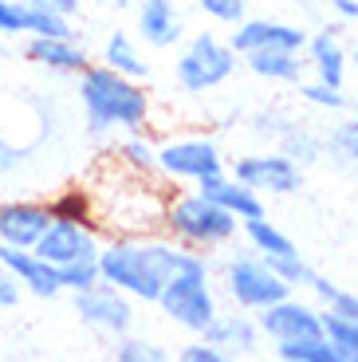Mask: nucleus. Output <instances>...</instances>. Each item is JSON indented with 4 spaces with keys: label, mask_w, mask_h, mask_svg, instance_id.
Instances as JSON below:
<instances>
[{
    "label": "nucleus",
    "mask_w": 358,
    "mask_h": 362,
    "mask_svg": "<svg viewBox=\"0 0 358 362\" xmlns=\"http://www.w3.org/2000/svg\"><path fill=\"white\" fill-rule=\"evenodd\" d=\"M115 8H134V0H115Z\"/></svg>",
    "instance_id": "42"
},
{
    "label": "nucleus",
    "mask_w": 358,
    "mask_h": 362,
    "mask_svg": "<svg viewBox=\"0 0 358 362\" xmlns=\"http://www.w3.org/2000/svg\"><path fill=\"white\" fill-rule=\"evenodd\" d=\"M115 362H173V354L154 339H142L130 331V335L115 339Z\"/></svg>",
    "instance_id": "29"
},
{
    "label": "nucleus",
    "mask_w": 358,
    "mask_h": 362,
    "mask_svg": "<svg viewBox=\"0 0 358 362\" xmlns=\"http://www.w3.org/2000/svg\"><path fill=\"white\" fill-rule=\"evenodd\" d=\"M304 64L315 71V79L327 87H342L350 67V52L339 40V28H323V32H307L304 44Z\"/></svg>",
    "instance_id": "16"
},
{
    "label": "nucleus",
    "mask_w": 358,
    "mask_h": 362,
    "mask_svg": "<svg viewBox=\"0 0 358 362\" xmlns=\"http://www.w3.org/2000/svg\"><path fill=\"white\" fill-rule=\"evenodd\" d=\"M201 12H205L209 20H216V24H241L244 16H248V0H193Z\"/></svg>",
    "instance_id": "35"
},
{
    "label": "nucleus",
    "mask_w": 358,
    "mask_h": 362,
    "mask_svg": "<svg viewBox=\"0 0 358 362\" xmlns=\"http://www.w3.org/2000/svg\"><path fill=\"white\" fill-rule=\"evenodd\" d=\"M59 284L63 291H87L91 284H99V260H87V264H71V268H59Z\"/></svg>",
    "instance_id": "37"
},
{
    "label": "nucleus",
    "mask_w": 358,
    "mask_h": 362,
    "mask_svg": "<svg viewBox=\"0 0 358 362\" xmlns=\"http://www.w3.org/2000/svg\"><path fill=\"white\" fill-rule=\"evenodd\" d=\"M24 158H28L24 146H16L12 138L0 134V177H12V173H16L20 165H24Z\"/></svg>",
    "instance_id": "38"
},
{
    "label": "nucleus",
    "mask_w": 358,
    "mask_h": 362,
    "mask_svg": "<svg viewBox=\"0 0 358 362\" xmlns=\"http://www.w3.org/2000/svg\"><path fill=\"white\" fill-rule=\"evenodd\" d=\"M241 233H244V240H248L252 252L264 256V260H276V256H296L299 252L296 240H291V236H287L276 221H268V213H264V217H256V221H244Z\"/></svg>",
    "instance_id": "23"
},
{
    "label": "nucleus",
    "mask_w": 358,
    "mask_h": 362,
    "mask_svg": "<svg viewBox=\"0 0 358 362\" xmlns=\"http://www.w3.org/2000/svg\"><path fill=\"white\" fill-rule=\"evenodd\" d=\"M161 233L178 240L189 252H216V248L233 245L236 233H241V221L229 217L221 205L205 197L197 189H173L161 205Z\"/></svg>",
    "instance_id": "3"
},
{
    "label": "nucleus",
    "mask_w": 358,
    "mask_h": 362,
    "mask_svg": "<svg viewBox=\"0 0 358 362\" xmlns=\"http://www.w3.org/2000/svg\"><path fill=\"white\" fill-rule=\"evenodd\" d=\"M0 36L4 40L28 36V4L24 0H0Z\"/></svg>",
    "instance_id": "36"
},
{
    "label": "nucleus",
    "mask_w": 358,
    "mask_h": 362,
    "mask_svg": "<svg viewBox=\"0 0 358 362\" xmlns=\"http://www.w3.org/2000/svg\"><path fill=\"white\" fill-rule=\"evenodd\" d=\"M342 362H358V354H350V358H342Z\"/></svg>",
    "instance_id": "44"
},
{
    "label": "nucleus",
    "mask_w": 358,
    "mask_h": 362,
    "mask_svg": "<svg viewBox=\"0 0 358 362\" xmlns=\"http://www.w3.org/2000/svg\"><path fill=\"white\" fill-rule=\"evenodd\" d=\"M268 268L276 272V276H279V280H284L291 291L307 288V284L315 280V268H311V264H307L299 252H296V256H276V260H268Z\"/></svg>",
    "instance_id": "33"
},
{
    "label": "nucleus",
    "mask_w": 358,
    "mask_h": 362,
    "mask_svg": "<svg viewBox=\"0 0 358 362\" xmlns=\"http://www.w3.org/2000/svg\"><path fill=\"white\" fill-rule=\"evenodd\" d=\"M158 308L173 327H181L189 335H205L209 323H213L216 311H221V296H216V288H213V268L173 276V280L166 284V291L158 296Z\"/></svg>",
    "instance_id": "5"
},
{
    "label": "nucleus",
    "mask_w": 358,
    "mask_h": 362,
    "mask_svg": "<svg viewBox=\"0 0 358 362\" xmlns=\"http://www.w3.org/2000/svg\"><path fill=\"white\" fill-rule=\"evenodd\" d=\"M47 209H52V221H87V225H99L95 193L87 185H63L55 197H47Z\"/></svg>",
    "instance_id": "24"
},
{
    "label": "nucleus",
    "mask_w": 358,
    "mask_h": 362,
    "mask_svg": "<svg viewBox=\"0 0 358 362\" xmlns=\"http://www.w3.org/2000/svg\"><path fill=\"white\" fill-rule=\"evenodd\" d=\"M276 358L279 362H342V354L323 335H315V339H296V343H276Z\"/></svg>",
    "instance_id": "28"
},
{
    "label": "nucleus",
    "mask_w": 358,
    "mask_h": 362,
    "mask_svg": "<svg viewBox=\"0 0 358 362\" xmlns=\"http://www.w3.org/2000/svg\"><path fill=\"white\" fill-rule=\"evenodd\" d=\"M28 8H47V12H63V16H71L79 12V0H24Z\"/></svg>",
    "instance_id": "40"
},
{
    "label": "nucleus",
    "mask_w": 358,
    "mask_h": 362,
    "mask_svg": "<svg viewBox=\"0 0 358 362\" xmlns=\"http://www.w3.org/2000/svg\"><path fill=\"white\" fill-rule=\"evenodd\" d=\"M350 67H358V44L350 47Z\"/></svg>",
    "instance_id": "43"
},
{
    "label": "nucleus",
    "mask_w": 358,
    "mask_h": 362,
    "mask_svg": "<svg viewBox=\"0 0 358 362\" xmlns=\"http://www.w3.org/2000/svg\"><path fill=\"white\" fill-rule=\"evenodd\" d=\"M99 248H103L99 225H87V221H52L32 252L44 256L52 268H71V264L99 260Z\"/></svg>",
    "instance_id": "10"
},
{
    "label": "nucleus",
    "mask_w": 358,
    "mask_h": 362,
    "mask_svg": "<svg viewBox=\"0 0 358 362\" xmlns=\"http://www.w3.org/2000/svg\"><path fill=\"white\" fill-rule=\"evenodd\" d=\"M201 339H209L213 346L236 354V358H244V354H256L260 343H264L256 315H248V311H236V308H233V311H216V319L209 323V331H205Z\"/></svg>",
    "instance_id": "18"
},
{
    "label": "nucleus",
    "mask_w": 358,
    "mask_h": 362,
    "mask_svg": "<svg viewBox=\"0 0 358 362\" xmlns=\"http://www.w3.org/2000/svg\"><path fill=\"white\" fill-rule=\"evenodd\" d=\"M173 362H241L236 354L221 351V346H213L209 339L193 335V343H185L178 354H173Z\"/></svg>",
    "instance_id": "34"
},
{
    "label": "nucleus",
    "mask_w": 358,
    "mask_h": 362,
    "mask_svg": "<svg viewBox=\"0 0 358 362\" xmlns=\"http://www.w3.org/2000/svg\"><path fill=\"white\" fill-rule=\"evenodd\" d=\"M134 24L146 47H178L185 36V16H181L178 0H138L134 4Z\"/></svg>",
    "instance_id": "14"
},
{
    "label": "nucleus",
    "mask_w": 358,
    "mask_h": 362,
    "mask_svg": "<svg viewBox=\"0 0 358 362\" xmlns=\"http://www.w3.org/2000/svg\"><path fill=\"white\" fill-rule=\"evenodd\" d=\"M79 87V110H83V127L91 138H115L142 130L150 122V95L146 83H134L126 75L110 71L103 64H91L87 71L75 75Z\"/></svg>",
    "instance_id": "2"
},
{
    "label": "nucleus",
    "mask_w": 358,
    "mask_h": 362,
    "mask_svg": "<svg viewBox=\"0 0 358 362\" xmlns=\"http://www.w3.org/2000/svg\"><path fill=\"white\" fill-rule=\"evenodd\" d=\"M221 280H224V296L233 299V308L248 311V315H256V311H264V308H272V303L291 296V288H287L276 272L268 268V260L256 256V252L233 256V260L224 264Z\"/></svg>",
    "instance_id": "7"
},
{
    "label": "nucleus",
    "mask_w": 358,
    "mask_h": 362,
    "mask_svg": "<svg viewBox=\"0 0 358 362\" xmlns=\"http://www.w3.org/2000/svg\"><path fill=\"white\" fill-rule=\"evenodd\" d=\"M229 47L236 55H252V52H299L304 55L307 44V28L299 24H287V20L276 16H244L241 24H233V36Z\"/></svg>",
    "instance_id": "11"
},
{
    "label": "nucleus",
    "mask_w": 358,
    "mask_h": 362,
    "mask_svg": "<svg viewBox=\"0 0 358 362\" xmlns=\"http://www.w3.org/2000/svg\"><path fill=\"white\" fill-rule=\"evenodd\" d=\"M115 158H118V165H122L130 177H138V181L158 177V142H154L146 130H130V134H122Z\"/></svg>",
    "instance_id": "21"
},
{
    "label": "nucleus",
    "mask_w": 358,
    "mask_h": 362,
    "mask_svg": "<svg viewBox=\"0 0 358 362\" xmlns=\"http://www.w3.org/2000/svg\"><path fill=\"white\" fill-rule=\"evenodd\" d=\"M75 315H79V323H87L99 335L122 339L134 331L138 303L130 296H122L118 288L99 280V284H91L87 291H75Z\"/></svg>",
    "instance_id": "8"
},
{
    "label": "nucleus",
    "mask_w": 358,
    "mask_h": 362,
    "mask_svg": "<svg viewBox=\"0 0 358 362\" xmlns=\"http://www.w3.org/2000/svg\"><path fill=\"white\" fill-rule=\"evenodd\" d=\"M236 181H244L248 189H256L260 197L272 193V197H291V193L304 189V165H296L287 154L279 150H256V154H244L233 162Z\"/></svg>",
    "instance_id": "9"
},
{
    "label": "nucleus",
    "mask_w": 358,
    "mask_h": 362,
    "mask_svg": "<svg viewBox=\"0 0 358 362\" xmlns=\"http://www.w3.org/2000/svg\"><path fill=\"white\" fill-rule=\"evenodd\" d=\"M319 335L327 339L342 358L358 354V319H347V315H335V311L319 308Z\"/></svg>",
    "instance_id": "27"
},
{
    "label": "nucleus",
    "mask_w": 358,
    "mask_h": 362,
    "mask_svg": "<svg viewBox=\"0 0 358 362\" xmlns=\"http://www.w3.org/2000/svg\"><path fill=\"white\" fill-rule=\"evenodd\" d=\"M99 64L110 67V71H118V75H126V79H134V83L150 79V64H146L142 47H138V40L130 36V32H110L107 44H103Z\"/></svg>",
    "instance_id": "20"
},
{
    "label": "nucleus",
    "mask_w": 358,
    "mask_h": 362,
    "mask_svg": "<svg viewBox=\"0 0 358 362\" xmlns=\"http://www.w3.org/2000/svg\"><path fill=\"white\" fill-rule=\"evenodd\" d=\"M24 299V288H20V280L12 276L8 268H0V311H12Z\"/></svg>",
    "instance_id": "39"
},
{
    "label": "nucleus",
    "mask_w": 358,
    "mask_h": 362,
    "mask_svg": "<svg viewBox=\"0 0 358 362\" xmlns=\"http://www.w3.org/2000/svg\"><path fill=\"white\" fill-rule=\"evenodd\" d=\"M28 36H47V40H79L71 16L47 8H28Z\"/></svg>",
    "instance_id": "30"
},
{
    "label": "nucleus",
    "mask_w": 358,
    "mask_h": 362,
    "mask_svg": "<svg viewBox=\"0 0 358 362\" xmlns=\"http://www.w3.org/2000/svg\"><path fill=\"white\" fill-rule=\"evenodd\" d=\"M299 99H304L307 107H315V110H331V115L347 110L342 87H327V83H319V79H299Z\"/></svg>",
    "instance_id": "31"
},
{
    "label": "nucleus",
    "mask_w": 358,
    "mask_h": 362,
    "mask_svg": "<svg viewBox=\"0 0 358 362\" xmlns=\"http://www.w3.org/2000/svg\"><path fill=\"white\" fill-rule=\"evenodd\" d=\"M323 158L342 170H358V118H342L323 134Z\"/></svg>",
    "instance_id": "25"
},
{
    "label": "nucleus",
    "mask_w": 358,
    "mask_h": 362,
    "mask_svg": "<svg viewBox=\"0 0 358 362\" xmlns=\"http://www.w3.org/2000/svg\"><path fill=\"white\" fill-rule=\"evenodd\" d=\"M229 173L216 138L209 134H173L158 142V177L170 185H201L209 177Z\"/></svg>",
    "instance_id": "6"
},
{
    "label": "nucleus",
    "mask_w": 358,
    "mask_h": 362,
    "mask_svg": "<svg viewBox=\"0 0 358 362\" xmlns=\"http://www.w3.org/2000/svg\"><path fill=\"white\" fill-rule=\"evenodd\" d=\"M331 12L339 20H358V0H331Z\"/></svg>",
    "instance_id": "41"
},
{
    "label": "nucleus",
    "mask_w": 358,
    "mask_h": 362,
    "mask_svg": "<svg viewBox=\"0 0 358 362\" xmlns=\"http://www.w3.org/2000/svg\"><path fill=\"white\" fill-rule=\"evenodd\" d=\"M197 193H205L213 205H221L229 217H236L244 225V221H256L264 217V197H260L256 189H248L244 181H236L233 173H221V177H209L201 181V185H193Z\"/></svg>",
    "instance_id": "19"
},
{
    "label": "nucleus",
    "mask_w": 358,
    "mask_h": 362,
    "mask_svg": "<svg viewBox=\"0 0 358 362\" xmlns=\"http://www.w3.org/2000/svg\"><path fill=\"white\" fill-rule=\"evenodd\" d=\"M52 225V209L40 197H12L0 201V245L8 248H36V240Z\"/></svg>",
    "instance_id": "13"
},
{
    "label": "nucleus",
    "mask_w": 358,
    "mask_h": 362,
    "mask_svg": "<svg viewBox=\"0 0 358 362\" xmlns=\"http://www.w3.org/2000/svg\"><path fill=\"white\" fill-rule=\"evenodd\" d=\"M24 59L55 75H79L91 67V55L79 40H47V36H24Z\"/></svg>",
    "instance_id": "17"
},
{
    "label": "nucleus",
    "mask_w": 358,
    "mask_h": 362,
    "mask_svg": "<svg viewBox=\"0 0 358 362\" xmlns=\"http://www.w3.org/2000/svg\"><path fill=\"white\" fill-rule=\"evenodd\" d=\"M241 55L229 47V40L216 32H193L181 44L178 59H173V79L185 95H209V90L224 87L236 75Z\"/></svg>",
    "instance_id": "4"
},
{
    "label": "nucleus",
    "mask_w": 358,
    "mask_h": 362,
    "mask_svg": "<svg viewBox=\"0 0 358 362\" xmlns=\"http://www.w3.org/2000/svg\"><path fill=\"white\" fill-rule=\"evenodd\" d=\"M291 127H296V118L287 115L284 107H260L256 115H252V134L268 138V142H279Z\"/></svg>",
    "instance_id": "32"
},
{
    "label": "nucleus",
    "mask_w": 358,
    "mask_h": 362,
    "mask_svg": "<svg viewBox=\"0 0 358 362\" xmlns=\"http://www.w3.org/2000/svg\"><path fill=\"white\" fill-rule=\"evenodd\" d=\"M256 323H260V335L272 339V343H296V339H315L319 335V308L299 299L296 291L272 308L256 311Z\"/></svg>",
    "instance_id": "12"
},
{
    "label": "nucleus",
    "mask_w": 358,
    "mask_h": 362,
    "mask_svg": "<svg viewBox=\"0 0 358 362\" xmlns=\"http://www.w3.org/2000/svg\"><path fill=\"white\" fill-rule=\"evenodd\" d=\"M241 64L256 79H268V83H299L307 67L299 52H252V55H241Z\"/></svg>",
    "instance_id": "22"
},
{
    "label": "nucleus",
    "mask_w": 358,
    "mask_h": 362,
    "mask_svg": "<svg viewBox=\"0 0 358 362\" xmlns=\"http://www.w3.org/2000/svg\"><path fill=\"white\" fill-rule=\"evenodd\" d=\"M201 268H209V256L189 252L166 233H118L99 248V280L134 303H158L173 276Z\"/></svg>",
    "instance_id": "1"
},
{
    "label": "nucleus",
    "mask_w": 358,
    "mask_h": 362,
    "mask_svg": "<svg viewBox=\"0 0 358 362\" xmlns=\"http://www.w3.org/2000/svg\"><path fill=\"white\" fill-rule=\"evenodd\" d=\"M279 154H287L296 165H311V162H323V134H315L311 127L296 122V127L287 130L284 138L276 142Z\"/></svg>",
    "instance_id": "26"
},
{
    "label": "nucleus",
    "mask_w": 358,
    "mask_h": 362,
    "mask_svg": "<svg viewBox=\"0 0 358 362\" xmlns=\"http://www.w3.org/2000/svg\"><path fill=\"white\" fill-rule=\"evenodd\" d=\"M0 268H8L12 276H16L20 288H24V296L55 299L63 291L59 268H52V264H47L44 256H36L32 248H8V245H0Z\"/></svg>",
    "instance_id": "15"
}]
</instances>
